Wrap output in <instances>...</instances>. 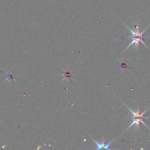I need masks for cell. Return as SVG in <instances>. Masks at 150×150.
Wrapping results in <instances>:
<instances>
[{
	"label": "cell",
	"instance_id": "2",
	"mask_svg": "<svg viewBox=\"0 0 150 150\" xmlns=\"http://www.w3.org/2000/svg\"><path fill=\"white\" fill-rule=\"evenodd\" d=\"M127 28L130 31V32H131V34H132V36H131L132 41H131V42L130 43V45H129L128 46L125 48V51H126L127 48H130L131 45H134L135 48L138 50L139 49V43H140V42L143 43L144 45H145V46L147 47V48H149V47H148L147 45H146V43L144 42V33L146 32V30L148 29V27L146 28V29H145L144 30L142 31V32H140V31H139V25L138 24L135 26V28L133 29H130V28H129L128 26H127Z\"/></svg>",
	"mask_w": 150,
	"mask_h": 150
},
{
	"label": "cell",
	"instance_id": "4",
	"mask_svg": "<svg viewBox=\"0 0 150 150\" xmlns=\"http://www.w3.org/2000/svg\"><path fill=\"white\" fill-rule=\"evenodd\" d=\"M121 69L122 70H125V69H127V64H126L125 62H121Z\"/></svg>",
	"mask_w": 150,
	"mask_h": 150
},
{
	"label": "cell",
	"instance_id": "1",
	"mask_svg": "<svg viewBox=\"0 0 150 150\" xmlns=\"http://www.w3.org/2000/svg\"><path fill=\"white\" fill-rule=\"evenodd\" d=\"M125 106L127 107V108L129 109V111L132 113V123H131V125H130L127 127V129L126 130V131H127V130H128L129 129H130L131 127H133V125H136V128L139 130V129L140 128L141 123H142L144 125L146 126L148 129H149V127H148L147 125H146V123L144 122V120H147V119H149V117H145L144 114H145V113L148 111V109L150 108V106L148 107V108H146V110H144L143 112H141L140 109H139V107H138L137 111H134L133 110H132L130 107L127 106V105H125Z\"/></svg>",
	"mask_w": 150,
	"mask_h": 150
},
{
	"label": "cell",
	"instance_id": "3",
	"mask_svg": "<svg viewBox=\"0 0 150 150\" xmlns=\"http://www.w3.org/2000/svg\"><path fill=\"white\" fill-rule=\"evenodd\" d=\"M91 139H92V140L93 141V142L95 143V144H96V149H108V150L112 149H111V148H110V145H111V144L112 143V142L114 141V139H114L112 141H111V142H110L108 144H105V140H104V139H103L102 142H101V143H100V142H98L97 141H95V139H92V138H91Z\"/></svg>",
	"mask_w": 150,
	"mask_h": 150
}]
</instances>
